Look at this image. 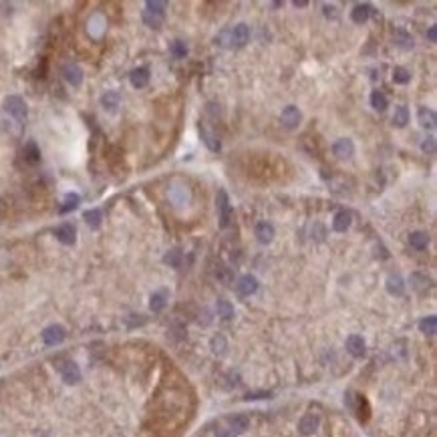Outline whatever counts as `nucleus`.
I'll use <instances>...</instances> for the list:
<instances>
[{"label":"nucleus","instance_id":"f257e3e1","mask_svg":"<svg viewBox=\"0 0 437 437\" xmlns=\"http://www.w3.org/2000/svg\"><path fill=\"white\" fill-rule=\"evenodd\" d=\"M165 2H160V0H147L145 2V10H143V22L151 28H160L165 16Z\"/></svg>","mask_w":437,"mask_h":437},{"label":"nucleus","instance_id":"f03ea898","mask_svg":"<svg viewBox=\"0 0 437 437\" xmlns=\"http://www.w3.org/2000/svg\"><path fill=\"white\" fill-rule=\"evenodd\" d=\"M216 206H218V212H220V228H228L230 220H232V206H230V198L224 190H218Z\"/></svg>","mask_w":437,"mask_h":437},{"label":"nucleus","instance_id":"7ed1b4c3","mask_svg":"<svg viewBox=\"0 0 437 437\" xmlns=\"http://www.w3.org/2000/svg\"><path fill=\"white\" fill-rule=\"evenodd\" d=\"M4 109H6L16 121H24L26 115H28L26 103H24V99L18 97V95H10V97H6V101H4Z\"/></svg>","mask_w":437,"mask_h":437},{"label":"nucleus","instance_id":"20e7f679","mask_svg":"<svg viewBox=\"0 0 437 437\" xmlns=\"http://www.w3.org/2000/svg\"><path fill=\"white\" fill-rule=\"evenodd\" d=\"M280 121H282V125L286 129H296L300 121H302V113L298 111V107L294 105H288L282 109V113H280Z\"/></svg>","mask_w":437,"mask_h":437},{"label":"nucleus","instance_id":"39448f33","mask_svg":"<svg viewBox=\"0 0 437 437\" xmlns=\"http://www.w3.org/2000/svg\"><path fill=\"white\" fill-rule=\"evenodd\" d=\"M332 153L336 155L338 160H351L355 155V143L349 137H340L334 141L332 145Z\"/></svg>","mask_w":437,"mask_h":437},{"label":"nucleus","instance_id":"423d86ee","mask_svg":"<svg viewBox=\"0 0 437 437\" xmlns=\"http://www.w3.org/2000/svg\"><path fill=\"white\" fill-rule=\"evenodd\" d=\"M43 340L45 345L49 347H55V345H60L62 340H65V328L58 327V325H51L43 330Z\"/></svg>","mask_w":437,"mask_h":437},{"label":"nucleus","instance_id":"0eeeda50","mask_svg":"<svg viewBox=\"0 0 437 437\" xmlns=\"http://www.w3.org/2000/svg\"><path fill=\"white\" fill-rule=\"evenodd\" d=\"M250 41V28L248 24H238L230 30V47H236V49H242L246 43Z\"/></svg>","mask_w":437,"mask_h":437},{"label":"nucleus","instance_id":"6e6552de","mask_svg":"<svg viewBox=\"0 0 437 437\" xmlns=\"http://www.w3.org/2000/svg\"><path fill=\"white\" fill-rule=\"evenodd\" d=\"M236 288H238V294H240V296H250V294H254V292L258 290V280H256V276H252V274H244V276L238 280Z\"/></svg>","mask_w":437,"mask_h":437},{"label":"nucleus","instance_id":"1a4fd4ad","mask_svg":"<svg viewBox=\"0 0 437 437\" xmlns=\"http://www.w3.org/2000/svg\"><path fill=\"white\" fill-rule=\"evenodd\" d=\"M60 377L67 385H77L81 381V371L73 361H67L65 365L60 367Z\"/></svg>","mask_w":437,"mask_h":437},{"label":"nucleus","instance_id":"9d476101","mask_svg":"<svg viewBox=\"0 0 437 437\" xmlns=\"http://www.w3.org/2000/svg\"><path fill=\"white\" fill-rule=\"evenodd\" d=\"M62 77H65V81L73 87H79L83 83V71L75 62H67V65L62 67Z\"/></svg>","mask_w":437,"mask_h":437},{"label":"nucleus","instance_id":"9b49d317","mask_svg":"<svg viewBox=\"0 0 437 437\" xmlns=\"http://www.w3.org/2000/svg\"><path fill=\"white\" fill-rule=\"evenodd\" d=\"M56 240L60 244H67V246H73L75 240H77V232H75V226L73 224H62L56 228Z\"/></svg>","mask_w":437,"mask_h":437},{"label":"nucleus","instance_id":"f8f14e48","mask_svg":"<svg viewBox=\"0 0 437 437\" xmlns=\"http://www.w3.org/2000/svg\"><path fill=\"white\" fill-rule=\"evenodd\" d=\"M317 429H319V415H315V413L304 415V417L300 419V423H298V431H300L302 435H312Z\"/></svg>","mask_w":437,"mask_h":437},{"label":"nucleus","instance_id":"ddd939ff","mask_svg":"<svg viewBox=\"0 0 437 437\" xmlns=\"http://www.w3.org/2000/svg\"><path fill=\"white\" fill-rule=\"evenodd\" d=\"M417 119L421 123V127H425V129H435V125H437V115L429 107H419Z\"/></svg>","mask_w":437,"mask_h":437},{"label":"nucleus","instance_id":"4468645a","mask_svg":"<svg viewBox=\"0 0 437 437\" xmlns=\"http://www.w3.org/2000/svg\"><path fill=\"white\" fill-rule=\"evenodd\" d=\"M254 232H256V238L260 244H270L274 240V226L270 222H260Z\"/></svg>","mask_w":437,"mask_h":437},{"label":"nucleus","instance_id":"2eb2a0df","mask_svg":"<svg viewBox=\"0 0 437 437\" xmlns=\"http://www.w3.org/2000/svg\"><path fill=\"white\" fill-rule=\"evenodd\" d=\"M347 351H349L353 357H363V355H365V340H363V336L351 334V336L347 338Z\"/></svg>","mask_w":437,"mask_h":437},{"label":"nucleus","instance_id":"dca6fc26","mask_svg":"<svg viewBox=\"0 0 437 437\" xmlns=\"http://www.w3.org/2000/svg\"><path fill=\"white\" fill-rule=\"evenodd\" d=\"M351 228V214L349 212H336L334 220H332V230L334 232H347Z\"/></svg>","mask_w":437,"mask_h":437},{"label":"nucleus","instance_id":"f3484780","mask_svg":"<svg viewBox=\"0 0 437 437\" xmlns=\"http://www.w3.org/2000/svg\"><path fill=\"white\" fill-rule=\"evenodd\" d=\"M129 81H131V85H133L135 89H141V87H145V85L149 83V71H147L145 67L133 69L131 75H129Z\"/></svg>","mask_w":437,"mask_h":437},{"label":"nucleus","instance_id":"a211bd4d","mask_svg":"<svg viewBox=\"0 0 437 437\" xmlns=\"http://www.w3.org/2000/svg\"><path fill=\"white\" fill-rule=\"evenodd\" d=\"M228 425H230V431L238 435V433H244L250 427V421H248L246 415H232V417H228Z\"/></svg>","mask_w":437,"mask_h":437},{"label":"nucleus","instance_id":"6ab92c4d","mask_svg":"<svg viewBox=\"0 0 437 437\" xmlns=\"http://www.w3.org/2000/svg\"><path fill=\"white\" fill-rule=\"evenodd\" d=\"M24 160H26V164H30V165H35V164L41 162V149H39V145H37L35 141H28V143L24 145Z\"/></svg>","mask_w":437,"mask_h":437},{"label":"nucleus","instance_id":"aec40b11","mask_svg":"<svg viewBox=\"0 0 437 437\" xmlns=\"http://www.w3.org/2000/svg\"><path fill=\"white\" fill-rule=\"evenodd\" d=\"M387 290H389V294H393V296H401V294L405 292L403 278H401L399 274H391V276L387 278Z\"/></svg>","mask_w":437,"mask_h":437},{"label":"nucleus","instance_id":"412c9836","mask_svg":"<svg viewBox=\"0 0 437 437\" xmlns=\"http://www.w3.org/2000/svg\"><path fill=\"white\" fill-rule=\"evenodd\" d=\"M371 12H373V8H371L369 4H357V6L353 8V12H351V18H353V22L363 24V22L369 20Z\"/></svg>","mask_w":437,"mask_h":437},{"label":"nucleus","instance_id":"4be33fe9","mask_svg":"<svg viewBox=\"0 0 437 437\" xmlns=\"http://www.w3.org/2000/svg\"><path fill=\"white\" fill-rule=\"evenodd\" d=\"M101 105H103L107 111H115L117 105H119V93H117V91H107L105 95L101 97Z\"/></svg>","mask_w":437,"mask_h":437},{"label":"nucleus","instance_id":"5701e85b","mask_svg":"<svg viewBox=\"0 0 437 437\" xmlns=\"http://www.w3.org/2000/svg\"><path fill=\"white\" fill-rule=\"evenodd\" d=\"M395 45L399 47V49H403V51H409L411 47H413V39L405 33V30H395Z\"/></svg>","mask_w":437,"mask_h":437},{"label":"nucleus","instance_id":"b1692460","mask_svg":"<svg viewBox=\"0 0 437 437\" xmlns=\"http://www.w3.org/2000/svg\"><path fill=\"white\" fill-rule=\"evenodd\" d=\"M409 244L415 248V250H425L427 244H429V236L425 232H413L409 236Z\"/></svg>","mask_w":437,"mask_h":437},{"label":"nucleus","instance_id":"393cba45","mask_svg":"<svg viewBox=\"0 0 437 437\" xmlns=\"http://www.w3.org/2000/svg\"><path fill=\"white\" fill-rule=\"evenodd\" d=\"M165 292H153L151 298H149V308L153 312H162L165 308Z\"/></svg>","mask_w":437,"mask_h":437},{"label":"nucleus","instance_id":"a878e982","mask_svg":"<svg viewBox=\"0 0 437 437\" xmlns=\"http://www.w3.org/2000/svg\"><path fill=\"white\" fill-rule=\"evenodd\" d=\"M393 123L397 125V127H405V125L409 123V111L405 105H399L395 109V115H393Z\"/></svg>","mask_w":437,"mask_h":437},{"label":"nucleus","instance_id":"bb28decb","mask_svg":"<svg viewBox=\"0 0 437 437\" xmlns=\"http://www.w3.org/2000/svg\"><path fill=\"white\" fill-rule=\"evenodd\" d=\"M200 133H202V139H204V143L208 145L210 151H220V141L216 139V135L212 131H208L206 127H200Z\"/></svg>","mask_w":437,"mask_h":437},{"label":"nucleus","instance_id":"cd10ccee","mask_svg":"<svg viewBox=\"0 0 437 437\" xmlns=\"http://www.w3.org/2000/svg\"><path fill=\"white\" fill-rule=\"evenodd\" d=\"M371 105H373V109H377V111H385L389 101H387V97L383 95L381 91H373L371 93Z\"/></svg>","mask_w":437,"mask_h":437},{"label":"nucleus","instance_id":"c85d7f7f","mask_svg":"<svg viewBox=\"0 0 437 437\" xmlns=\"http://www.w3.org/2000/svg\"><path fill=\"white\" fill-rule=\"evenodd\" d=\"M83 218H85V222H87L91 228H99L103 214H101V210H89V212L83 214Z\"/></svg>","mask_w":437,"mask_h":437},{"label":"nucleus","instance_id":"c756f323","mask_svg":"<svg viewBox=\"0 0 437 437\" xmlns=\"http://www.w3.org/2000/svg\"><path fill=\"white\" fill-rule=\"evenodd\" d=\"M218 317H222L224 321L234 319V306L228 300H218Z\"/></svg>","mask_w":437,"mask_h":437},{"label":"nucleus","instance_id":"7c9ffc66","mask_svg":"<svg viewBox=\"0 0 437 437\" xmlns=\"http://www.w3.org/2000/svg\"><path fill=\"white\" fill-rule=\"evenodd\" d=\"M419 328L421 332H425L427 336H433L437 332V319L435 317H425L421 323H419Z\"/></svg>","mask_w":437,"mask_h":437},{"label":"nucleus","instance_id":"2f4dec72","mask_svg":"<svg viewBox=\"0 0 437 437\" xmlns=\"http://www.w3.org/2000/svg\"><path fill=\"white\" fill-rule=\"evenodd\" d=\"M393 81L397 85H407L411 81V73L405 69V67H395L393 69Z\"/></svg>","mask_w":437,"mask_h":437},{"label":"nucleus","instance_id":"473e14b6","mask_svg":"<svg viewBox=\"0 0 437 437\" xmlns=\"http://www.w3.org/2000/svg\"><path fill=\"white\" fill-rule=\"evenodd\" d=\"M411 284H413L417 290H427V288H431V286H433V282H431V280H429L427 276L417 274V272L411 276Z\"/></svg>","mask_w":437,"mask_h":437},{"label":"nucleus","instance_id":"72a5a7b5","mask_svg":"<svg viewBox=\"0 0 437 437\" xmlns=\"http://www.w3.org/2000/svg\"><path fill=\"white\" fill-rule=\"evenodd\" d=\"M79 202H81V198H79L77 194H67V198H65V206H60V214L73 212V210L79 206Z\"/></svg>","mask_w":437,"mask_h":437},{"label":"nucleus","instance_id":"f704fd0d","mask_svg":"<svg viewBox=\"0 0 437 437\" xmlns=\"http://www.w3.org/2000/svg\"><path fill=\"white\" fill-rule=\"evenodd\" d=\"M210 347H212V351H214L216 355H222V353L226 351V338H224V334H216V336L212 338V342H210Z\"/></svg>","mask_w":437,"mask_h":437},{"label":"nucleus","instance_id":"c9c22d12","mask_svg":"<svg viewBox=\"0 0 437 437\" xmlns=\"http://www.w3.org/2000/svg\"><path fill=\"white\" fill-rule=\"evenodd\" d=\"M164 262H165V264H169V266H173V268H177V266L181 264V252H179L177 248L169 250V252L164 256Z\"/></svg>","mask_w":437,"mask_h":437},{"label":"nucleus","instance_id":"e433bc0d","mask_svg":"<svg viewBox=\"0 0 437 437\" xmlns=\"http://www.w3.org/2000/svg\"><path fill=\"white\" fill-rule=\"evenodd\" d=\"M169 51H171V55H173L175 58H185V55H187V47H185L183 41H173L171 47H169Z\"/></svg>","mask_w":437,"mask_h":437},{"label":"nucleus","instance_id":"4c0bfd02","mask_svg":"<svg viewBox=\"0 0 437 437\" xmlns=\"http://www.w3.org/2000/svg\"><path fill=\"white\" fill-rule=\"evenodd\" d=\"M421 149H423L425 153H435V139H433V137H427V139L423 141Z\"/></svg>","mask_w":437,"mask_h":437},{"label":"nucleus","instance_id":"58836bf2","mask_svg":"<svg viewBox=\"0 0 437 437\" xmlns=\"http://www.w3.org/2000/svg\"><path fill=\"white\" fill-rule=\"evenodd\" d=\"M427 39H429V43H435V41H437V26H431V28L427 30Z\"/></svg>","mask_w":437,"mask_h":437},{"label":"nucleus","instance_id":"ea45409f","mask_svg":"<svg viewBox=\"0 0 437 437\" xmlns=\"http://www.w3.org/2000/svg\"><path fill=\"white\" fill-rule=\"evenodd\" d=\"M262 397H270V393H252V395H246V399H262Z\"/></svg>","mask_w":437,"mask_h":437},{"label":"nucleus","instance_id":"a19ab883","mask_svg":"<svg viewBox=\"0 0 437 437\" xmlns=\"http://www.w3.org/2000/svg\"><path fill=\"white\" fill-rule=\"evenodd\" d=\"M218 437H236V433H232V431H220V433H218Z\"/></svg>","mask_w":437,"mask_h":437},{"label":"nucleus","instance_id":"79ce46f5","mask_svg":"<svg viewBox=\"0 0 437 437\" xmlns=\"http://www.w3.org/2000/svg\"><path fill=\"white\" fill-rule=\"evenodd\" d=\"M306 4H308V2H304V0H296V2H294V6H296V8H298V6H300V8H304Z\"/></svg>","mask_w":437,"mask_h":437},{"label":"nucleus","instance_id":"37998d69","mask_svg":"<svg viewBox=\"0 0 437 437\" xmlns=\"http://www.w3.org/2000/svg\"><path fill=\"white\" fill-rule=\"evenodd\" d=\"M39 437H51V435H47V433H43V435H39Z\"/></svg>","mask_w":437,"mask_h":437}]
</instances>
